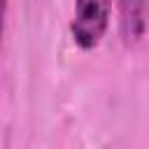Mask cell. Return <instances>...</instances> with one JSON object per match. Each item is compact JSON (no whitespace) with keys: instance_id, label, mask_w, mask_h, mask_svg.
<instances>
[{"instance_id":"1","label":"cell","mask_w":149,"mask_h":149,"mask_svg":"<svg viewBox=\"0 0 149 149\" xmlns=\"http://www.w3.org/2000/svg\"><path fill=\"white\" fill-rule=\"evenodd\" d=\"M112 14V0H74V16L70 23L72 40L79 49L88 51L100 44Z\"/></svg>"},{"instance_id":"3","label":"cell","mask_w":149,"mask_h":149,"mask_svg":"<svg viewBox=\"0 0 149 149\" xmlns=\"http://www.w3.org/2000/svg\"><path fill=\"white\" fill-rule=\"evenodd\" d=\"M5 16H7V0H0V47H2V33H5Z\"/></svg>"},{"instance_id":"2","label":"cell","mask_w":149,"mask_h":149,"mask_svg":"<svg viewBox=\"0 0 149 149\" xmlns=\"http://www.w3.org/2000/svg\"><path fill=\"white\" fill-rule=\"evenodd\" d=\"M119 2V28L126 44H135L144 35L147 0H116Z\"/></svg>"}]
</instances>
